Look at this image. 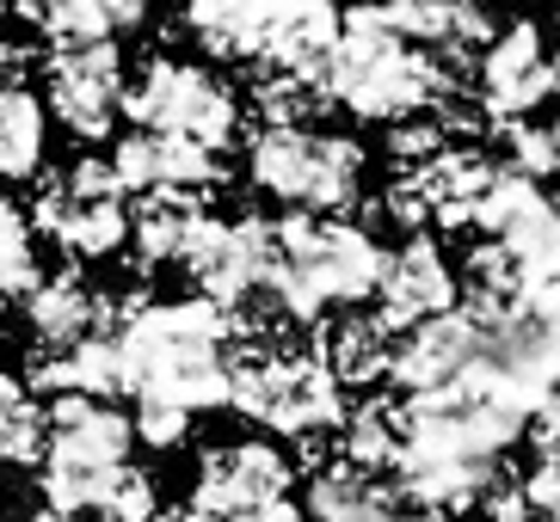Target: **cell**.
Returning a JSON list of instances; mask_svg holds the SVG:
<instances>
[{"label":"cell","mask_w":560,"mask_h":522,"mask_svg":"<svg viewBox=\"0 0 560 522\" xmlns=\"http://www.w3.org/2000/svg\"><path fill=\"white\" fill-rule=\"evenodd\" d=\"M117 376L136 406H229V320L210 301H130L112 332Z\"/></svg>","instance_id":"6da1fadb"},{"label":"cell","mask_w":560,"mask_h":522,"mask_svg":"<svg viewBox=\"0 0 560 522\" xmlns=\"http://www.w3.org/2000/svg\"><path fill=\"white\" fill-rule=\"evenodd\" d=\"M320 93H327V105H346L370 123H400V117L431 111L450 93H468V68L412 49L400 32H388L382 7H351L339 19Z\"/></svg>","instance_id":"7a4b0ae2"},{"label":"cell","mask_w":560,"mask_h":522,"mask_svg":"<svg viewBox=\"0 0 560 522\" xmlns=\"http://www.w3.org/2000/svg\"><path fill=\"white\" fill-rule=\"evenodd\" d=\"M271 234H278V271H271L265 295L283 308L290 327H314L332 301L351 308L363 295H376L388 252L370 228L332 222V215H290V222H271Z\"/></svg>","instance_id":"3957f363"},{"label":"cell","mask_w":560,"mask_h":522,"mask_svg":"<svg viewBox=\"0 0 560 522\" xmlns=\"http://www.w3.org/2000/svg\"><path fill=\"white\" fill-rule=\"evenodd\" d=\"M130 418L105 400L56 393L44 412V510L81 522L100 505V491L130 467Z\"/></svg>","instance_id":"277c9868"},{"label":"cell","mask_w":560,"mask_h":522,"mask_svg":"<svg viewBox=\"0 0 560 522\" xmlns=\"http://www.w3.org/2000/svg\"><path fill=\"white\" fill-rule=\"evenodd\" d=\"M229 406L278 437L314 442L339 430L346 393L332 388V376L308 351H296V357L290 351H241V357H229Z\"/></svg>","instance_id":"5b68a950"},{"label":"cell","mask_w":560,"mask_h":522,"mask_svg":"<svg viewBox=\"0 0 560 522\" xmlns=\"http://www.w3.org/2000/svg\"><path fill=\"white\" fill-rule=\"evenodd\" d=\"M247 173L265 197L290 203L296 215H332L358 203L363 147L351 135H327V130H259Z\"/></svg>","instance_id":"8992f818"},{"label":"cell","mask_w":560,"mask_h":522,"mask_svg":"<svg viewBox=\"0 0 560 522\" xmlns=\"http://www.w3.org/2000/svg\"><path fill=\"white\" fill-rule=\"evenodd\" d=\"M117 111L130 117L136 130H154V135H179V142H198V147H229L234 142V123H241V105L210 68L198 62H149V74L136 86H124V105Z\"/></svg>","instance_id":"52a82bcc"},{"label":"cell","mask_w":560,"mask_h":522,"mask_svg":"<svg viewBox=\"0 0 560 522\" xmlns=\"http://www.w3.org/2000/svg\"><path fill=\"white\" fill-rule=\"evenodd\" d=\"M32 222L50 234L62 252L74 259H112L117 246L130 240V210H124V191H117L112 166L81 154L62 173H44L32 203Z\"/></svg>","instance_id":"ba28073f"},{"label":"cell","mask_w":560,"mask_h":522,"mask_svg":"<svg viewBox=\"0 0 560 522\" xmlns=\"http://www.w3.org/2000/svg\"><path fill=\"white\" fill-rule=\"evenodd\" d=\"M296 486V461L271 442H222L198 461L191 517L203 522H253L259 510L283 505Z\"/></svg>","instance_id":"9c48e42d"},{"label":"cell","mask_w":560,"mask_h":522,"mask_svg":"<svg viewBox=\"0 0 560 522\" xmlns=\"http://www.w3.org/2000/svg\"><path fill=\"white\" fill-rule=\"evenodd\" d=\"M555 98V56H548V37L517 19L505 32H493V44L480 49L475 62V105L487 130H505V123H524L536 117V105Z\"/></svg>","instance_id":"30bf717a"},{"label":"cell","mask_w":560,"mask_h":522,"mask_svg":"<svg viewBox=\"0 0 560 522\" xmlns=\"http://www.w3.org/2000/svg\"><path fill=\"white\" fill-rule=\"evenodd\" d=\"M185 271L198 283V301H210L215 313H229L241 295L265 289L271 271H278V234L259 215H241V222H210L198 234V246L185 252Z\"/></svg>","instance_id":"8fae6325"},{"label":"cell","mask_w":560,"mask_h":522,"mask_svg":"<svg viewBox=\"0 0 560 522\" xmlns=\"http://www.w3.org/2000/svg\"><path fill=\"white\" fill-rule=\"evenodd\" d=\"M44 86L50 111L62 117L81 142H100L117 123L124 105V49L117 44H56L44 56Z\"/></svg>","instance_id":"7c38bea8"},{"label":"cell","mask_w":560,"mask_h":522,"mask_svg":"<svg viewBox=\"0 0 560 522\" xmlns=\"http://www.w3.org/2000/svg\"><path fill=\"white\" fill-rule=\"evenodd\" d=\"M480 357H487V327L468 320L462 308H450V313H438V320H425V327H412L407 344H395L388 381L400 388V400L444 393L450 381H462Z\"/></svg>","instance_id":"4fadbf2b"},{"label":"cell","mask_w":560,"mask_h":522,"mask_svg":"<svg viewBox=\"0 0 560 522\" xmlns=\"http://www.w3.org/2000/svg\"><path fill=\"white\" fill-rule=\"evenodd\" d=\"M376 301H382V313H376L382 327L412 332V327H425V320L456 308V271H450V259L425 240V234H412L400 252L382 259Z\"/></svg>","instance_id":"5bb4252c"},{"label":"cell","mask_w":560,"mask_h":522,"mask_svg":"<svg viewBox=\"0 0 560 522\" xmlns=\"http://www.w3.org/2000/svg\"><path fill=\"white\" fill-rule=\"evenodd\" d=\"M25 313L37 327V351H74L86 339H105L117 332V320L130 308H117L105 289L81 277V271H56V277H37L25 289Z\"/></svg>","instance_id":"9a60e30c"},{"label":"cell","mask_w":560,"mask_h":522,"mask_svg":"<svg viewBox=\"0 0 560 522\" xmlns=\"http://www.w3.org/2000/svg\"><path fill=\"white\" fill-rule=\"evenodd\" d=\"M105 166H112L124 197L130 191H142V197L149 191H210L222 179V161L210 147L179 142V135H154V130H130Z\"/></svg>","instance_id":"2e32d148"},{"label":"cell","mask_w":560,"mask_h":522,"mask_svg":"<svg viewBox=\"0 0 560 522\" xmlns=\"http://www.w3.org/2000/svg\"><path fill=\"white\" fill-rule=\"evenodd\" d=\"M308 0H185V25L222 62H259L265 37L290 25Z\"/></svg>","instance_id":"e0dca14e"},{"label":"cell","mask_w":560,"mask_h":522,"mask_svg":"<svg viewBox=\"0 0 560 522\" xmlns=\"http://www.w3.org/2000/svg\"><path fill=\"white\" fill-rule=\"evenodd\" d=\"M493 173L499 166L480 147L450 142L444 154H431L425 166H412L407 185L419 197L425 222H438V228H475V210H480V197H487V185H493Z\"/></svg>","instance_id":"ac0fdd59"},{"label":"cell","mask_w":560,"mask_h":522,"mask_svg":"<svg viewBox=\"0 0 560 522\" xmlns=\"http://www.w3.org/2000/svg\"><path fill=\"white\" fill-rule=\"evenodd\" d=\"M308 357L332 376V388H376L395 363V332L376 313H339V320H314Z\"/></svg>","instance_id":"d6986e66"},{"label":"cell","mask_w":560,"mask_h":522,"mask_svg":"<svg viewBox=\"0 0 560 522\" xmlns=\"http://www.w3.org/2000/svg\"><path fill=\"white\" fill-rule=\"evenodd\" d=\"M210 222L215 215L203 203V191H149L130 210V240L142 252V264H173L198 246V234Z\"/></svg>","instance_id":"ffe728a7"},{"label":"cell","mask_w":560,"mask_h":522,"mask_svg":"<svg viewBox=\"0 0 560 522\" xmlns=\"http://www.w3.org/2000/svg\"><path fill=\"white\" fill-rule=\"evenodd\" d=\"M19 13L50 44H112L117 32L142 25L149 0H19Z\"/></svg>","instance_id":"44dd1931"},{"label":"cell","mask_w":560,"mask_h":522,"mask_svg":"<svg viewBox=\"0 0 560 522\" xmlns=\"http://www.w3.org/2000/svg\"><path fill=\"white\" fill-rule=\"evenodd\" d=\"M339 461L346 467H358V474L382 479V474H395V461H400V400H363L358 412H346L339 418Z\"/></svg>","instance_id":"7402d4cb"},{"label":"cell","mask_w":560,"mask_h":522,"mask_svg":"<svg viewBox=\"0 0 560 522\" xmlns=\"http://www.w3.org/2000/svg\"><path fill=\"white\" fill-rule=\"evenodd\" d=\"M395 498V486H382V479L358 474L346 461H327L308 486V517L314 522H370L382 505Z\"/></svg>","instance_id":"603a6c76"},{"label":"cell","mask_w":560,"mask_h":522,"mask_svg":"<svg viewBox=\"0 0 560 522\" xmlns=\"http://www.w3.org/2000/svg\"><path fill=\"white\" fill-rule=\"evenodd\" d=\"M44 166V98L32 86H0V179H32Z\"/></svg>","instance_id":"cb8c5ba5"},{"label":"cell","mask_w":560,"mask_h":522,"mask_svg":"<svg viewBox=\"0 0 560 522\" xmlns=\"http://www.w3.org/2000/svg\"><path fill=\"white\" fill-rule=\"evenodd\" d=\"M0 461L7 467H37L44 461V406H37L19 376H0Z\"/></svg>","instance_id":"d4e9b609"},{"label":"cell","mask_w":560,"mask_h":522,"mask_svg":"<svg viewBox=\"0 0 560 522\" xmlns=\"http://www.w3.org/2000/svg\"><path fill=\"white\" fill-rule=\"evenodd\" d=\"M37 283V246H32V222L0 197V308L25 295Z\"/></svg>","instance_id":"484cf974"},{"label":"cell","mask_w":560,"mask_h":522,"mask_svg":"<svg viewBox=\"0 0 560 522\" xmlns=\"http://www.w3.org/2000/svg\"><path fill=\"white\" fill-rule=\"evenodd\" d=\"M505 147H511V173L517 179H548L555 173V161H560V135H555V123H505Z\"/></svg>","instance_id":"4316f807"},{"label":"cell","mask_w":560,"mask_h":522,"mask_svg":"<svg viewBox=\"0 0 560 522\" xmlns=\"http://www.w3.org/2000/svg\"><path fill=\"white\" fill-rule=\"evenodd\" d=\"M86 517L93 522H154L161 517V510H154V479L136 474V467H124V474L100 491V505L86 510Z\"/></svg>","instance_id":"83f0119b"},{"label":"cell","mask_w":560,"mask_h":522,"mask_svg":"<svg viewBox=\"0 0 560 522\" xmlns=\"http://www.w3.org/2000/svg\"><path fill=\"white\" fill-rule=\"evenodd\" d=\"M444 147H450V135L438 130L425 111H419V117H400V123H388V161H395L400 173L425 166L431 154H444Z\"/></svg>","instance_id":"f1b7e54d"},{"label":"cell","mask_w":560,"mask_h":522,"mask_svg":"<svg viewBox=\"0 0 560 522\" xmlns=\"http://www.w3.org/2000/svg\"><path fill=\"white\" fill-rule=\"evenodd\" d=\"M185 430H191V418L173 406H136V418H130V437H142L149 449H179Z\"/></svg>","instance_id":"f546056e"},{"label":"cell","mask_w":560,"mask_h":522,"mask_svg":"<svg viewBox=\"0 0 560 522\" xmlns=\"http://www.w3.org/2000/svg\"><path fill=\"white\" fill-rule=\"evenodd\" d=\"M253 522H302V510H296V498H283V505H271V510H259Z\"/></svg>","instance_id":"4dcf8cb0"},{"label":"cell","mask_w":560,"mask_h":522,"mask_svg":"<svg viewBox=\"0 0 560 522\" xmlns=\"http://www.w3.org/2000/svg\"><path fill=\"white\" fill-rule=\"evenodd\" d=\"M154 522H203V517H191V510H166V517H154Z\"/></svg>","instance_id":"1f68e13d"},{"label":"cell","mask_w":560,"mask_h":522,"mask_svg":"<svg viewBox=\"0 0 560 522\" xmlns=\"http://www.w3.org/2000/svg\"><path fill=\"white\" fill-rule=\"evenodd\" d=\"M25 522H74V517H56V510H37V517H25Z\"/></svg>","instance_id":"d6a6232c"},{"label":"cell","mask_w":560,"mask_h":522,"mask_svg":"<svg viewBox=\"0 0 560 522\" xmlns=\"http://www.w3.org/2000/svg\"><path fill=\"white\" fill-rule=\"evenodd\" d=\"M468 7H487V0H468Z\"/></svg>","instance_id":"836d02e7"},{"label":"cell","mask_w":560,"mask_h":522,"mask_svg":"<svg viewBox=\"0 0 560 522\" xmlns=\"http://www.w3.org/2000/svg\"><path fill=\"white\" fill-rule=\"evenodd\" d=\"M0 13H7V0H0Z\"/></svg>","instance_id":"e575fe53"}]
</instances>
